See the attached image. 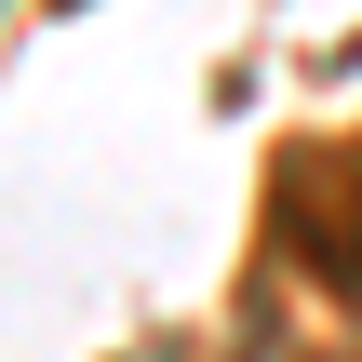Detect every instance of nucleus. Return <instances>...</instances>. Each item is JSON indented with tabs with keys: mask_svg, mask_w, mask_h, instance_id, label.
Wrapping results in <instances>:
<instances>
[{
	"mask_svg": "<svg viewBox=\"0 0 362 362\" xmlns=\"http://www.w3.org/2000/svg\"><path fill=\"white\" fill-rule=\"evenodd\" d=\"M322 362H349V349H322Z\"/></svg>",
	"mask_w": 362,
	"mask_h": 362,
	"instance_id": "nucleus-2",
	"label": "nucleus"
},
{
	"mask_svg": "<svg viewBox=\"0 0 362 362\" xmlns=\"http://www.w3.org/2000/svg\"><path fill=\"white\" fill-rule=\"evenodd\" d=\"M269 242H282L322 296H362V148H282V175H269Z\"/></svg>",
	"mask_w": 362,
	"mask_h": 362,
	"instance_id": "nucleus-1",
	"label": "nucleus"
}]
</instances>
